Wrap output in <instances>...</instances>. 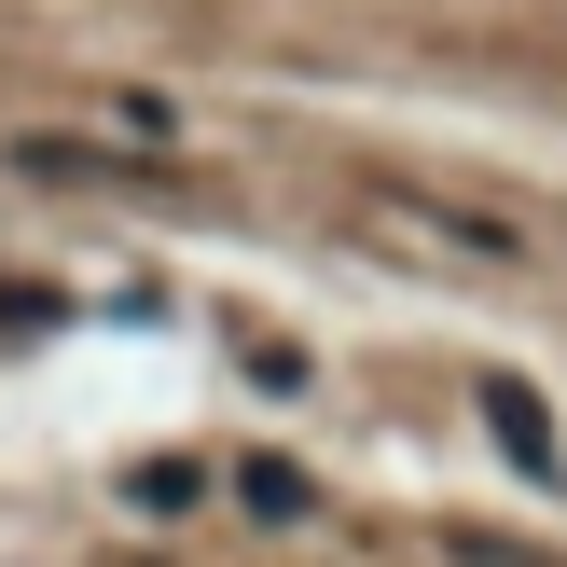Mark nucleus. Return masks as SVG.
<instances>
[{
    "label": "nucleus",
    "mask_w": 567,
    "mask_h": 567,
    "mask_svg": "<svg viewBox=\"0 0 567 567\" xmlns=\"http://www.w3.org/2000/svg\"><path fill=\"white\" fill-rule=\"evenodd\" d=\"M485 430L513 443V471H526V485H554V415L526 402V388H498V402H485Z\"/></svg>",
    "instance_id": "nucleus-1"
}]
</instances>
